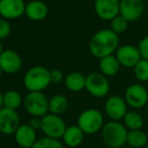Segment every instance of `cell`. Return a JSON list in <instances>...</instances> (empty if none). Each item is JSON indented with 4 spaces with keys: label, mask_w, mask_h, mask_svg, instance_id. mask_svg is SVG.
Returning a JSON list of instances; mask_svg holds the SVG:
<instances>
[{
    "label": "cell",
    "mask_w": 148,
    "mask_h": 148,
    "mask_svg": "<svg viewBox=\"0 0 148 148\" xmlns=\"http://www.w3.org/2000/svg\"><path fill=\"white\" fill-rule=\"evenodd\" d=\"M118 34L112 29H101L96 32L91 38L89 49L91 53L97 59H103L111 56L118 49Z\"/></svg>",
    "instance_id": "obj_1"
},
{
    "label": "cell",
    "mask_w": 148,
    "mask_h": 148,
    "mask_svg": "<svg viewBox=\"0 0 148 148\" xmlns=\"http://www.w3.org/2000/svg\"><path fill=\"white\" fill-rule=\"evenodd\" d=\"M128 129L121 121H108L105 123L101 133L103 142L108 147L122 148L127 144Z\"/></svg>",
    "instance_id": "obj_2"
},
{
    "label": "cell",
    "mask_w": 148,
    "mask_h": 148,
    "mask_svg": "<svg viewBox=\"0 0 148 148\" xmlns=\"http://www.w3.org/2000/svg\"><path fill=\"white\" fill-rule=\"evenodd\" d=\"M105 123V115L103 112L95 108L84 110L77 119V125L87 135H94L101 132Z\"/></svg>",
    "instance_id": "obj_3"
},
{
    "label": "cell",
    "mask_w": 148,
    "mask_h": 148,
    "mask_svg": "<svg viewBox=\"0 0 148 148\" xmlns=\"http://www.w3.org/2000/svg\"><path fill=\"white\" fill-rule=\"evenodd\" d=\"M23 84L29 92H42L51 84V72L45 66H33L24 75Z\"/></svg>",
    "instance_id": "obj_4"
},
{
    "label": "cell",
    "mask_w": 148,
    "mask_h": 148,
    "mask_svg": "<svg viewBox=\"0 0 148 148\" xmlns=\"http://www.w3.org/2000/svg\"><path fill=\"white\" fill-rule=\"evenodd\" d=\"M23 106L32 117L42 118L49 113V99L42 92H28L23 99Z\"/></svg>",
    "instance_id": "obj_5"
},
{
    "label": "cell",
    "mask_w": 148,
    "mask_h": 148,
    "mask_svg": "<svg viewBox=\"0 0 148 148\" xmlns=\"http://www.w3.org/2000/svg\"><path fill=\"white\" fill-rule=\"evenodd\" d=\"M68 128L66 121L60 115L49 113L41 118V128L40 130L45 135V137L53 139L62 138L66 129Z\"/></svg>",
    "instance_id": "obj_6"
},
{
    "label": "cell",
    "mask_w": 148,
    "mask_h": 148,
    "mask_svg": "<svg viewBox=\"0 0 148 148\" xmlns=\"http://www.w3.org/2000/svg\"><path fill=\"white\" fill-rule=\"evenodd\" d=\"M124 99L128 107L140 110L148 105V91L141 84H131L125 90Z\"/></svg>",
    "instance_id": "obj_7"
},
{
    "label": "cell",
    "mask_w": 148,
    "mask_h": 148,
    "mask_svg": "<svg viewBox=\"0 0 148 148\" xmlns=\"http://www.w3.org/2000/svg\"><path fill=\"white\" fill-rule=\"evenodd\" d=\"M86 90L95 98H105L110 92V83L101 73H91L86 77Z\"/></svg>",
    "instance_id": "obj_8"
},
{
    "label": "cell",
    "mask_w": 148,
    "mask_h": 148,
    "mask_svg": "<svg viewBox=\"0 0 148 148\" xmlns=\"http://www.w3.org/2000/svg\"><path fill=\"white\" fill-rule=\"evenodd\" d=\"M104 112L110 120L122 121L128 112V105L124 97L113 95L107 98L104 105Z\"/></svg>",
    "instance_id": "obj_9"
},
{
    "label": "cell",
    "mask_w": 148,
    "mask_h": 148,
    "mask_svg": "<svg viewBox=\"0 0 148 148\" xmlns=\"http://www.w3.org/2000/svg\"><path fill=\"white\" fill-rule=\"evenodd\" d=\"M20 118L16 110L3 107L0 110V133L3 135H14L20 126Z\"/></svg>",
    "instance_id": "obj_10"
},
{
    "label": "cell",
    "mask_w": 148,
    "mask_h": 148,
    "mask_svg": "<svg viewBox=\"0 0 148 148\" xmlns=\"http://www.w3.org/2000/svg\"><path fill=\"white\" fill-rule=\"evenodd\" d=\"M115 56L121 66L127 69H133L137 64V62L142 59L138 47H135L133 45H124L118 47Z\"/></svg>",
    "instance_id": "obj_11"
},
{
    "label": "cell",
    "mask_w": 148,
    "mask_h": 148,
    "mask_svg": "<svg viewBox=\"0 0 148 148\" xmlns=\"http://www.w3.org/2000/svg\"><path fill=\"white\" fill-rule=\"evenodd\" d=\"M95 12L103 20H110L120 15V0H95Z\"/></svg>",
    "instance_id": "obj_12"
},
{
    "label": "cell",
    "mask_w": 148,
    "mask_h": 148,
    "mask_svg": "<svg viewBox=\"0 0 148 148\" xmlns=\"http://www.w3.org/2000/svg\"><path fill=\"white\" fill-rule=\"evenodd\" d=\"M144 12L143 0H120V15L129 22L135 21Z\"/></svg>",
    "instance_id": "obj_13"
},
{
    "label": "cell",
    "mask_w": 148,
    "mask_h": 148,
    "mask_svg": "<svg viewBox=\"0 0 148 148\" xmlns=\"http://www.w3.org/2000/svg\"><path fill=\"white\" fill-rule=\"evenodd\" d=\"M21 58L16 51L6 49L0 56V68L6 74H15L21 69Z\"/></svg>",
    "instance_id": "obj_14"
},
{
    "label": "cell",
    "mask_w": 148,
    "mask_h": 148,
    "mask_svg": "<svg viewBox=\"0 0 148 148\" xmlns=\"http://www.w3.org/2000/svg\"><path fill=\"white\" fill-rule=\"evenodd\" d=\"M23 0H0V14L6 19L17 18L25 12Z\"/></svg>",
    "instance_id": "obj_15"
},
{
    "label": "cell",
    "mask_w": 148,
    "mask_h": 148,
    "mask_svg": "<svg viewBox=\"0 0 148 148\" xmlns=\"http://www.w3.org/2000/svg\"><path fill=\"white\" fill-rule=\"evenodd\" d=\"M14 139L17 145L22 148H31L37 141L36 131L29 124H21L14 133Z\"/></svg>",
    "instance_id": "obj_16"
},
{
    "label": "cell",
    "mask_w": 148,
    "mask_h": 148,
    "mask_svg": "<svg viewBox=\"0 0 148 148\" xmlns=\"http://www.w3.org/2000/svg\"><path fill=\"white\" fill-rule=\"evenodd\" d=\"M85 133L81 130L78 125H72L66 129L62 135V143L64 145L71 148L80 146L85 139Z\"/></svg>",
    "instance_id": "obj_17"
},
{
    "label": "cell",
    "mask_w": 148,
    "mask_h": 148,
    "mask_svg": "<svg viewBox=\"0 0 148 148\" xmlns=\"http://www.w3.org/2000/svg\"><path fill=\"white\" fill-rule=\"evenodd\" d=\"M49 8L47 4L39 0H33L30 1L25 6V14L28 18L32 20H41L47 17Z\"/></svg>",
    "instance_id": "obj_18"
},
{
    "label": "cell",
    "mask_w": 148,
    "mask_h": 148,
    "mask_svg": "<svg viewBox=\"0 0 148 148\" xmlns=\"http://www.w3.org/2000/svg\"><path fill=\"white\" fill-rule=\"evenodd\" d=\"M121 64H119L116 56L111 55L105 57L100 60L99 62V69L100 73L103 74L105 77H114L118 74L120 71Z\"/></svg>",
    "instance_id": "obj_19"
},
{
    "label": "cell",
    "mask_w": 148,
    "mask_h": 148,
    "mask_svg": "<svg viewBox=\"0 0 148 148\" xmlns=\"http://www.w3.org/2000/svg\"><path fill=\"white\" fill-rule=\"evenodd\" d=\"M64 85L71 92L79 93L86 89V77L79 72L70 73L64 79Z\"/></svg>",
    "instance_id": "obj_20"
},
{
    "label": "cell",
    "mask_w": 148,
    "mask_h": 148,
    "mask_svg": "<svg viewBox=\"0 0 148 148\" xmlns=\"http://www.w3.org/2000/svg\"><path fill=\"white\" fill-rule=\"evenodd\" d=\"M122 123L128 129V131L141 130L144 125V118L136 110H132L127 112L124 119L122 120Z\"/></svg>",
    "instance_id": "obj_21"
},
{
    "label": "cell",
    "mask_w": 148,
    "mask_h": 148,
    "mask_svg": "<svg viewBox=\"0 0 148 148\" xmlns=\"http://www.w3.org/2000/svg\"><path fill=\"white\" fill-rule=\"evenodd\" d=\"M69 107V101L66 96L57 94L49 99V113L55 115H62L66 111Z\"/></svg>",
    "instance_id": "obj_22"
},
{
    "label": "cell",
    "mask_w": 148,
    "mask_h": 148,
    "mask_svg": "<svg viewBox=\"0 0 148 148\" xmlns=\"http://www.w3.org/2000/svg\"><path fill=\"white\" fill-rule=\"evenodd\" d=\"M148 143V135L145 131H129L127 136V144L131 148H143Z\"/></svg>",
    "instance_id": "obj_23"
},
{
    "label": "cell",
    "mask_w": 148,
    "mask_h": 148,
    "mask_svg": "<svg viewBox=\"0 0 148 148\" xmlns=\"http://www.w3.org/2000/svg\"><path fill=\"white\" fill-rule=\"evenodd\" d=\"M22 104V97L19 92L9 90L3 94V107L17 110Z\"/></svg>",
    "instance_id": "obj_24"
},
{
    "label": "cell",
    "mask_w": 148,
    "mask_h": 148,
    "mask_svg": "<svg viewBox=\"0 0 148 148\" xmlns=\"http://www.w3.org/2000/svg\"><path fill=\"white\" fill-rule=\"evenodd\" d=\"M133 73L139 82H148V60L141 59L133 68Z\"/></svg>",
    "instance_id": "obj_25"
},
{
    "label": "cell",
    "mask_w": 148,
    "mask_h": 148,
    "mask_svg": "<svg viewBox=\"0 0 148 148\" xmlns=\"http://www.w3.org/2000/svg\"><path fill=\"white\" fill-rule=\"evenodd\" d=\"M31 148H64V145L60 139L42 137L37 139V141Z\"/></svg>",
    "instance_id": "obj_26"
},
{
    "label": "cell",
    "mask_w": 148,
    "mask_h": 148,
    "mask_svg": "<svg viewBox=\"0 0 148 148\" xmlns=\"http://www.w3.org/2000/svg\"><path fill=\"white\" fill-rule=\"evenodd\" d=\"M128 23H129L128 20L125 19L123 16L118 15L114 19L111 20V29L115 33H117V34L118 33H122L127 30Z\"/></svg>",
    "instance_id": "obj_27"
},
{
    "label": "cell",
    "mask_w": 148,
    "mask_h": 148,
    "mask_svg": "<svg viewBox=\"0 0 148 148\" xmlns=\"http://www.w3.org/2000/svg\"><path fill=\"white\" fill-rule=\"evenodd\" d=\"M11 27H10L9 22L6 19L0 18V39H3L7 37L10 33Z\"/></svg>",
    "instance_id": "obj_28"
},
{
    "label": "cell",
    "mask_w": 148,
    "mask_h": 148,
    "mask_svg": "<svg viewBox=\"0 0 148 148\" xmlns=\"http://www.w3.org/2000/svg\"><path fill=\"white\" fill-rule=\"evenodd\" d=\"M138 49L140 51L141 58L148 60V35L140 40L138 45Z\"/></svg>",
    "instance_id": "obj_29"
},
{
    "label": "cell",
    "mask_w": 148,
    "mask_h": 148,
    "mask_svg": "<svg viewBox=\"0 0 148 148\" xmlns=\"http://www.w3.org/2000/svg\"><path fill=\"white\" fill-rule=\"evenodd\" d=\"M64 79L62 73L60 70L51 71V84H60Z\"/></svg>",
    "instance_id": "obj_30"
},
{
    "label": "cell",
    "mask_w": 148,
    "mask_h": 148,
    "mask_svg": "<svg viewBox=\"0 0 148 148\" xmlns=\"http://www.w3.org/2000/svg\"><path fill=\"white\" fill-rule=\"evenodd\" d=\"M29 126L32 129H34L35 131H37L38 129L41 128V118L38 117H32L29 120Z\"/></svg>",
    "instance_id": "obj_31"
},
{
    "label": "cell",
    "mask_w": 148,
    "mask_h": 148,
    "mask_svg": "<svg viewBox=\"0 0 148 148\" xmlns=\"http://www.w3.org/2000/svg\"><path fill=\"white\" fill-rule=\"evenodd\" d=\"M3 108V94L0 92V110Z\"/></svg>",
    "instance_id": "obj_32"
},
{
    "label": "cell",
    "mask_w": 148,
    "mask_h": 148,
    "mask_svg": "<svg viewBox=\"0 0 148 148\" xmlns=\"http://www.w3.org/2000/svg\"><path fill=\"white\" fill-rule=\"evenodd\" d=\"M2 53H3V49H2V45H1V42H0V56H1Z\"/></svg>",
    "instance_id": "obj_33"
},
{
    "label": "cell",
    "mask_w": 148,
    "mask_h": 148,
    "mask_svg": "<svg viewBox=\"0 0 148 148\" xmlns=\"http://www.w3.org/2000/svg\"><path fill=\"white\" fill-rule=\"evenodd\" d=\"M146 113H147V116H148V105L146 106Z\"/></svg>",
    "instance_id": "obj_34"
},
{
    "label": "cell",
    "mask_w": 148,
    "mask_h": 148,
    "mask_svg": "<svg viewBox=\"0 0 148 148\" xmlns=\"http://www.w3.org/2000/svg\"><path fill=\"white\" fill-rule=\"evenodd\" d=\"M1 74H2V70H1V68H0V78H1Z\"/></svg>",
    "instance_id": "obj_35"
},
{
    "label": "cell",
    "mask_w": 148,
    "mask_h": 148,
    "mask_svg": "<svg viewBox=\"0 0 148 148\" xmlns=\"http://www.w3.org/2000/svg\"><path fill=\"white\" fill-rule=\"evenodd\" d=\"M105 148H115V147H108V146H106Z\"/></svg>",
    "instance_id": "obj_36"
}]
</instances>
